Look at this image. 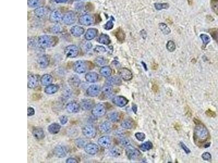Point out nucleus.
Returning <instances> with one entry per match:
<instances>
[{"label": "nucleus", "instance_id": "obj_44", "mask_svg": "<svg viewBox=\"0 0 218 163\" xmlns=\"http://www.w3.org/2000/svg\"><path fill=\"white\" fill-rule=\"evenodd\" d=\"M75 144L76 146L78 148H82L84 147L86 145V142L84 139L81 138H78L75 140Z\"/></svg>", "mask_w": 218, "mask_h": 163}, {"label": "nucleus", "instance_id": "obj_5", "mask_svg": "<svg viewBox=\"0 0 218 163\" xmlns=\"http://www.w3.org/2000/svg\"><path fill=\"white\" fill-rule=\"evenodd\" d=\"M64 52L68 58H75L78 55V48L74 45H70L65 48Z\"/></svg>", "mask_w": 218, "mask_h": 163}, {"label": "nucleus", "instance_id": "obj_60", "mask_svg": "<svg viewBox=\"0 0 218 163\" xmlns=\"http://www.w3.org/2000/svg\"><path fill=\"white\" fill-rule=\"evenodd\" d=\"M132 109H133V111H134V113H135V114L137 113V105H133V107H132Z\"/></svg>", "mask_w": 218, "mask_h": 163}, {"label": "nucleus", "instance_id": "obj_21", "mask_svg": "<svg viewBox=\"0 0 218 163\" xmlns=\"http://www.w3.org/2000/svg\"><path fill=\"white\" fill-rule=\"evenodd\" d=\"M84 78L87 82L95 83L98 81L99 75L95 72H89L85 75Z\"/></svg>", "mask_w": 218, "mask_h": 163}, {"label": "nucleus", "instance_id": "obj_59", "mask_svg": "<svg viewBox=\"0 0 218 163\" xmlns=\"http://www.w3.org/2000/svg\"><path fill=\"white\" fill-rule=\"evenodd\" d=\"M54 2L57 3H66L68 1V0H52Z\"/></svg>", "mask_w": 218, "mask_h": 163}, {"label": "nucleus", "instance_id": "obj_4", "mask_svg": "<svg viewBox=\"0 0 218 163\" xmlns=\"http://www.w3.org/2000/svg\"><path fill=\"white\" fill-rule=\"evenodd\" d=\"M73 70L78 74L84 73L87 70V63L81 60L76 61L73 64Z\"/></svg>", "mask_w": 218, "mask_h": 163}, {"label": "nucleus", "instance_id": "obj_38", "mask_svg": "<svg viewBox=\"0 0 218 163\" xmlns=\"http://www.w3.org/2000/svg\"><path fill=\"white\" fill-rule=\"evenodd\" d=\"M108 118L111 122H118L119 120V114L117 112H111L108 114Z\"/></svg>", "mask_w": 218, "mask_h": 163}, {"label": "nucleus", "instance_id": "obj_57", "mask_svg": "<svg viewBox=\"0 0 218 163\" xmlns=\"http://www.w3.org/2000/svg\"><path fill=\"white\" fill-rule=\"evenodd\" d=\"M206 114L207 115H208V117H215V113H214V111H211V110H210V109H208V110H207V111H206Z\"/></svg>", "mask_w": 218, "mask_h": 163}, {"label": "nucleus", "instance_id": "obj_39", "mask_svg": "<svg viewBox=\"0 0 218 163\" xmlns=\"http://www.w3.org/2000/svg\"><path fill=\"white\" fill-rule=\"evenodd\" d=\"M109 154L113 157H118L121 154V152L117 147H112L109 150Z\"/></svg>", "mask_w": 218, "mask_h": 163}, {"label": "nucleus", "instance_id": "obj_46", "mask_svg": "<svg viewBox=\"0 0 218 163\" xmlns=\"http://www.w3.org/2000/svg\"><path fill=\"white\" fill-rule=\"evenodd\" d=\"M166 48L170 52H172L176 50V45L173 41L171 40L169 41L166 45Z\"/></svg>", "mask_w": 218, "mask_h": 163}, {"label": "nucleus", "instance_id": "obj_45", "mask_svg": "<svg viewBox=\"0 0 218 163\" xmlns=\"http://www.w3.org/2000/svg\"><path fill=\"white\" fill-rule=\"evenodd\" d=\"M95 62H96V64L99 67H103V66L104 67L106 64L105 59L103 57H97L95 60Z\"/></svg>", "mask_w": 218, "mask_h": 163}, {"label": "nucleus", "instance_id": "obj_9", "mask_svg": "<svg viewBox=\"0 0 218 163\" xmlns=\"http://www.w3.org/2000/svg\"><path fill=\"white\" fill-rule=\"evenodd\" d=\"M53 153L56 157L63 158L67 156V149L63 146H56L53 150Z\"/></svg>", "mask_w": 218, "mask_h": 163}, {"label": "nucleus", "instance_id": "obj_40", "mask_svg": "<svg viewBox=\"0 0 218 163\" xmlns=\"http://www.w3.org/2000/svg\"><path fill=\"white\" fill-rule=\"evenodd\" d=\"M152 147H153V144L151 141H147L145 143H143L140 146V148L143 151H148V150H151Z\"/></svg>", "mask_w": 218, "mask_h": 163}, {"label": "nucleus", "instance_id": "obj_27", "mask_svg": "<svg viewBox=\"0 0 218 163\" xmlns=\"http://www.w3.org/2000/svg\"><path fill=\"white\" fill-rule=\"evenodd\" d=\"M52 76L49 74H44V75L41 77L40 79V82L41 84L44 86H48L49 85L51 84L52 83Z\"/></svg>", "mask_w": 218, "mask_h": 163}, {"label": "nucleus", "instance_id": "obj_26", "mask_svg": "<svg viewBox=\"0 0 218 163\" xmlns=\"http://www.w3.org/2000/svg\"><path fill=\"white\" fill-rule=\"evenodd\" d=\"M59 90V86L58 85L51 84L46 86L44 89V92L48 95H52L56 93Z\"/></svg>", "mask_w": 218, "mask_h": 163}, {"label": "nucleus", "instance_id": "obj_8", "mask_svg": "<svg viewBox=\"0 0 218 163\" xmlns=\"http://www.w3.org/2000/svg\"><path fill=\"white\" fill-rule=\"evenodd\" d=\"M84 151L87 154L92 156L95 155L99 152V146L94 143L87 144L84 147Z\"/></svg>", "mask_w": 218, "mask_h": 163}, {"label": "nucleus", "instance_id": "obj_52", "mask_svg": "<svg viewBox=\"0 0 218 163\" xmlns=\"http://www.w3.org/2000/svg\"><path fill=\"white\" fill-rule=\"evenodd\" d=\"M59 120H60V122L61 123V125H66V124L67 123V122H68V117H67V115H62V116L60 117Z\"/></svg>", "mask_w": 218, "mask_h": 163}, {"label": "nucleus", "instance_id": "obj_43", "mask_svg": "<svg viewBox=\"0 0 218 163\" xmlns=\"http://www.w3.org/2000/svg\"><path fill=\"white\" fill-rule=\"evenodd\" d=\"M119 143L122 145V146L126 147L127 148L129 147H130L131 146V144L130 141L129 140H128V139L124 138V137H122L120 140H119Z\"/></svg>", "mask_w": 218, "mask_h": 163}, {"label": "nucleus", "instance_id": "obj_50", "mask_svg": "<svg viewBox=\"0 0 218 163\" xmlns=\"http://www.w3.org/2000/svg\"><path fill=\"white\" fill-rule=\"evenodd\" d=\"M94 51L97 53H105L106 52V49L105 47L97 45L95 47Z\"/></svg>", "mask_w": 218, "mask_h": 163}, {"label": "nucleus", "instance_id": "obj_11", "mask_svg": "<svg viewBox=\"0 0 218 163\" xmlns=\"http://www.w3.org/2000/svg\"><path fill=\"white\" fill-rule=\"evenodd\" d=\"M66 110L69 113L76 114L78 113L81 108L80 105L75 101H72L67 103L66 105Z\"/></svg>", "mask_w": 218, "mask_h": 163}, {"label": "nucleus", "instance_id": "obj_37", "mask_svg": "<svg viewBox=\"0 0 218 163\" xmlns=\"http://www.w3.org/2000/svg\"><path fill=\"white\" fill-rule=\"evenodd\" d=\"M121 126L122 128L125 129H130L134 126V122L131 120L126 119L122 121Z\"/></svg>", "mask_w": 218, "mask_h": 163}, {"label": "nucleus", "instance_id": "obj_6", "mask_svg": "<svg viewBox=\"0 0 218 163\" xmlns=\"http://www.w3.org/2000/svg\"><path fill=\"white\" fill-rule=\"evenodd\" d=\"M82 133L84 137L88 139H92L96 137L97 131L94 127L91 125L85 126L82 129Z\"/></svg>", "mask_w": 218, "mask_h": 163}, {"label": "nucleus", "instance_id": "obj_33", "mask_svg": "<svg viewBox=\"0 0 218 163\" xmlns=\"http://www.w3.org/2000/svg\"><path fill=\"white\" fill-rule=\"evenodd\" d=\"M102 93L105 96L109 97L111 96L112 93L113 88L112 87V85L106 83L102 87Z\"/></svg>", "mask_w": 218, "mask_h": 163}, {"label": "nucleus", "instance_id": "obj_22", "mask_svg": "<svg viewBox=\"0 0 218 163\" xmlns=\"http://www.w3.org/2000/svg\"><path fill=\"white\" fill-rule=\"evenodd\" d=\"M37 62L39 67L41 69H45L49 64V58L47 55H41L38 58Z\"/></svg>", "mask_w": 218, "mask_h": 163}, {"label": "nucleus", "instance_id": "obj_32", "mask_svg": "<svg viewBox=\"0 0 218 163\" xmlns=\"http://www.w3.org/2000/svg\"><path fill=\"white\" fill-rule=\"evenodd\" d=\"M34 13L35 15L38 18H43L47 14L48 10L47 8H44L43 7H41L35 9Z\"/></svg>", "mask_w": 218, "mask_h": 163}, {"label": "nucleus", "instance_id": "obj_48", "mask_svg": "<svg viewBox=\"0 0 218 163\" xmlns=\"http://www.w3.org/2000/svg\"><path fill=\"white\" fill-rule=\"evenodd\" d=\"M200 38L202 39V40L203 41V43L204 46H206L207 45L210 41V39L209 38V36L204 34H201Z\"/></svg>", "mask_w": 218, "mask_h": 163}, {"label": "nucleus", "instance_id": "obj_41", "mask_svg": "<svg viewBox=\"0 0 218 163\" xmlns=\"http://www.w3.org/2000/svg\"><path fill=\"white\" fill-rule=\"evenodd\" d=\"M159 27L160 30L162 31L164 34L167 35L171 33V29L169 28L164 23H160L159 24Z\"/></svg>", "mask_w": 218, "mask_h": 163}, {"label": "nucleus", "instance_id": "obj_55", "mask_svg": "<svg viewBox=\"0 0 218 163\" xmlns=\"http://www.w3.org/2000/svg\"><path fill=\"white\" fill-rule=\"evenodd\" d=\"M35 114V111L34 108L32 107H29L27 109V115L29 117H31L34 115Z\"/></svg>", "mask_w": 218, "mask_h": 163}, {"label": "nucleus", "instance_id": "obj_1", "mask_svg": "<svg viewBox=\"0 0 218 163\" xmlns=\"http://www.w3.org/2000/svg\"><path fill=\"white\" fill-rule=\"evenodd\" d=\"M194 132V138L195 143L201 144L206 141L209 138V134L206 126L201 122L197 121Z\"/></svg>", "mask_w": 218, "mask_h": 163}, {"label": "nucleus", "instance_id": "obj_35", "mask_svg": "<svg viewBox=\"0 0 218 163\" xmlns=\"http://www.w3.org/2000/svg\"><path fill=\"white\" fill-rule=\"evenodd\" d=\"M115 34V36L116 37L117 39L120 42H123L125 40V33L123 31V30L121 29V28L117 29Z\"/></svg>", "mask_w": 218, "mask_h": 163}, {"label": "nucleus", "instance_id": "obj_17", "mask_svg": "<svg viewBox=\"0 0 218 163\" xmlns=\"http://www.w3.org/2000/svg\"><path fill=\"white\" fill-rule=\"evenodd\" d=\"M78 21L82 25L90 26L93 23V18L91 15L86 14L81 15L79 18Z\"/></svg>", "mask_w": 218, "mask_h": 163}, {"label": "nucleus", "instance_id": "obj_13", "mask_svg": "<svg viewBox=\"0 0 218 163\" xmlns=\"http://www.w3.org/2000/svg\"><path fill=\"white\" fill-rule=\"evenodd\" d=\"M39 83V77L34 74H29L28 75V87L34 89L38 86Z\"/></svg>", "mask_w": 218, "mask_h": 163}, {"label": "nucleus", "instance_id": "obj_18", "mask_svg": "<svg viewBox=\"0 0 218 163\" xmlns=\"http://www.w3.org/2000/svg\"><path fill=\"white\" fill-rule=\"evenodd\" d=\"M80 107L83 111H88L94 107V102L92 99H82L80 102Z\"/></svg>", "mask_w": 218, "mask_h": 163}, {"label": "nucleus", "instance_id": "obj_10", "mask_svg": "<svg viewBox=\"0 0 218 163\" xmlns=\"http://www.w3.org/2000/svg\"><path fill=\"white\" fill-rule=\"evenodd\" d=\"M126 154L128 158L130 160H135L140 157L141 153L139 151L134 147H129L126 150Z\"/></svg>", "mask_w": 218, "mask_h": 163}, {"label": "nucleus", "instance_id": "obj_58", "mask_svg": "<svg viewBox=\"0 0 218 163\" xmlns=\"http://www.w3.org/2000/svg\"><path fill=\"white\" fill-rule=\"evenodd\" d=\"M67 163H78V160L73 158H69L66 160Z\"/></svg>", "mask_w": 218, "mask_h": 163}, {"label": "nucleus", "instance_id": "obj_53", "mask_svg": "<svg viewBox=\"0 0 218 163\" xmlns=\"http://www.w3.org/2000/svg\"><path fill=\"white\" fill-rule=\"evenodd\" d=\"M52 32L54 33H58L60 32H61V30H62V28L61 26L59 25H56L55 26H54V27L52 28Z\"/></svg>", "mask_w": 218, "mask_h": 163}, {"label": "nucleus", "instance_id": "obj_20", "mask_svg": "<svg viewBox=\"0 0 218 163\" xmlns=\"http://www.w3.org/2000/svg\"><path fill=\"white\" fill-rule=\"evenodd\" d=\"M70 32L74 37H78L84 33V29L82 27L76 25L70 28Z\"/></svg>", "mask_w": 218, "mask_h": 163}, {"label": "nucleus", "instance_id": "obj_49", "mask_svg": "<svg viewBox=\"0 0 218 163\" xmlns=\"http://www.w3.org/2000/svg\"><path fill=\"white\" fill-rule=\"evenodd\" d=\"M114 20L113 19V17H111V20L108 21V22L106 23V24L104 25L105 29H106L107 31H109V30L112 29L113 26H114V23H113V20Z\"/></svg>", "mask_w": 218, "mask_h": 163}, {"label": "nucleus", "instance_id": "obj_28", "mask_svg": "<svg viewBox=\"0 0 218 163\" xmlns=\"http://www.w3.org/2000/svg\"><path fill=\"white\" fill-rule=\"evenodd\" d=\"M61 128L60 125L57 123H53L48 126V130L50 134H56L60 132Z\"/></svg>", "mask_w": 218, "mask_h": 163}, {"label": "nucleus", "instance_id": "obj_42", "mask_svg": "<svg viewBox=\"0 0 218 163\" xmlns=\"http://www.w3.org/2000/svg\"><path fill=\"white\" fill-rule=\"evenodd\" d=\"M154 7L157 10H160L163 9H168L169 8V3H156L154 4Z\"/></svg>", "mask_w": 218, "mask_h": 163}, {"label": "nucleus", "instance_id": "obj_51", "mask_svg": "<svg viewBox=\"0 0 218 163\" xmlns=\"http://www.w3.org/2000/svg\"><path fill=\"white\" fill-rule=\"evenodd\" d=\"M135 137L137 138V139L140 141H143L145 139V134L141 132H138L135 134Z\"/></svg>", "mask_w": 218, "mask_h": 163}, {"label": "nucleus", "instance_id": "obj_24", "mask_svg": "<svg viewBox=\"0 0 218 163\" xmlns=\"http://www.w3.org/2000/svg\"><path fill=\"white\" fill-rule=\"evenodd\" d=\"M98 34V30L96 28H91L87 31L84 35V38L87 40H92L96 38Z\"/></svg>", "mask_w": 218, "mask_h": 163}, {"label": "nucleus", "instance_id": "obj_2", "mask_svg": "<svg viewBox=\"0 0 218 163\" xmlns=\"http://www.w3.org/2000/svg\"><path fill=\"white\" fill-rule=\"evenodd\" d=\"M58 38L54 36L49 35H42L38 37V43L39 45L43 48L47 49L55 46Z\"/></svg>", "mask_w": 218, "mask_h": 163}, {"label": "nucleus", "instance_id": "obj_23", "mask_svg": "<svg viewBox=\"0 0 218 163\" xmlns=\"http://www.w3.org/2000/svg\"><path fill=\"white\" fill-rule=\"evenodd\" d=\"M62 17L63 16H62L61 13L58 10H56L53 11L50 15L49 20L51 22L56 23L59 22L61 19H62Z\"/></svg>", "mask_w": 218, "mask_h": 163}, {"label": "nucleus", "instance_id": "obj_61", "mask_svg": "<svg viewBox=\"0 0 218 163\" xmlns=\"http://www.w3.org/2000/svg\"><path fill=\"white\" fill-rule=\"evenodd\" d=\"M188 3H189L190 5H192V2H193L192 0H188Z\"/></svg>", "mask_w": 218, "mask_h": 163}, {"label": "nucleus", "instance_id": "obj_7", "mask_svg": "<svg viewBox=\"0 0 218 163\" xmlns=\"http://www.w3.org/2000/svg\"><path fill=\"white\" fill-rule=\"evenodd\" d=\"M76 20V15L74 12L70 11L67 12L63 16L62 20L63 22L67 25H71L75 22Z\"/></svg>", "mask_w": 218, "mask_h": 163}, {"label": "nucleus", "instance_id": "obj_12", "mask_svg": "<svg viewBox=\"0 0 218 163\" xmlns=\"http://www.w3.org/2000/svg\"><path fill=\"white\" fill-rule=\"evenodd\" d=\"M100 91V87L97 84H92L87 88L86 93L90 97H97L99 95Z\"/></svg>", "mask_w": 218, "mask_h": 163}, {"label": "nucleus", "instance_id": "obj_29", "mask_svg": "<svg viewBox=\"0 0 218 163\" xmlns=\"http://www.w3.org/2000/svg\"><path fill=\"white\" fill-rule=\"evenodd\" d=\"M28 6L31 8H38L44 5L45 0H28Z\"/></svg>", "mask_w": 218, "mask_h": 163}, {"label": "nucleus", "instance_id": "obj_25", "mask_svg": "<svg viewBox=\"0 0 218 163\" xmlns=\"http://www.w3.org/2000/svg\"><path fill=\"white\" fill-rule=\"evenodd\" d=\"M99 131L103 133H108L111 130V124L109 121L102 122L99 126Z\"/></svg>", "mask_w": 218, "mask_h": 163}, {"label": "nucleus", "instance_id": "obj_31", "mask_svg": "<svg viewBox=\"0 0 218 163\" xmlns=\"http://www.w3.org/2000/svg\"><path fill=\"white\" fill-rule=\"evenodd\" d=\"M99 73L102 76L108 78L112 74V69L109 66H104L100 69Z\"/></svg>", "mask_w": 218, "mask_h": 163}, {"label": "nucleus", "instance_id": "obj_36", "mask_svg": "<svg viewBox=\"0 0 218 163\" xmlns=\"http://www.w3.org/2000/svg\"><path fill=\"white\" fill-rule=\"evenodd\" d=\"M107 84H109L113 85H119L121 84V81L119 79V77L115 76V77H108V79L106 82Z\"/></svg>", "mask_w": 218, "mask_h": 163}, {"label": "nucleus", "instance_id": "obj_62", "mask_svg": "<svg viewBox=\"0 0 218 163\" xmlns=\"http://www.w3.org/2000/svg\"><path fill=\"white\" fill-rule=\"evenodd\" d=\"M75 1H79V0H75Z\"/></svg>", "mask_w": 218, "mask_h": 163}, {"label": "nucleus", "instance_id": "obj_34", "mask_svg": "<svg viewBox=\"0 0 218 163\" xmlns=\"http://www.w3.org/2000/svg\"><path fill=\"white\" fill-rule=\"evenodd\" d=\"M98 41L99 43L104 45H109L111 43L110 38L109 35L106 34H102L100 35Z\"/></svg>", "mask_w": 218, "mask_h": 163}, {"label": "nucleus", "instance_id": "obj_30", "mask_svg": "<svg viewBox=\"0 0 218 163\" xmlns=\"http://www.w3.org/2000/svg\"><path fill=\"white\" fill-rule=\"evenodd\" d=\"M68 83L70 86L74 87H78L81 83V81L78 77L76 76H72L68 79Z\"/></svg>", "mask_w": 218, "mask_h": 163}, {"label": "nucleus", "instance_id": "obj_56", "mask_svg": "<svg viewBox=\"0 0 218 163\" xmlns=\"http://www.w3.org/2000/svg\"><path fill=\"white\" fill-rule=\"evenodd\" d=\"M180 146H181V147L182 148V149H183V150L185 151V152H186V153L188 154V153H189L190 152V150L187 147V146H186V145L184 143H180Z\"/></svg>", "mask_w": 218, "mask_h": 163}, {"label": "nucleus", "instance_id": "obj_3", "mask_svg": "<svg viewBox=\"0 0 218 163\" xmlns=\"http://www.w3.org/2000/svg\"><path fill=\"white\" fill-rule=\"evenodd\" d=\"M106 112V109L103 103H99L97 105H94L93 108L92 109L91 113L94 117H103Z\"/></svg>", "mask_w": 218, "mask_h": 163}, {"label": "nucleus", "instance_id": "obj_54", "mask_svg": "<svg viewBox=\"0 0 218 163\" xmlns=\"http://www.w3.org/2000/svg\"><path fill=\"white\" fill-rule=\"evenodd\" d=\"M211 157H212L211 154H210L208 152H204L202 155V158L204 160H210L211 159Z\"/></svg>", "mask_w": 218, "mask_h": 163}, {"label": "nucleus", "instance_id": "obj_19", "mask_svg": "<svg viewBox=\"0 0 218 163\" xmlns=\"http://www.w3.org/2000/svg\"><path fill=\"white\" fill-rule=\"evenodd\" d=\"M32 135L37 140H42L45 138L44 132L41 127H34L32 130Z\"/></svg>", "mask_w": 218, "mask_h": 163}, {"label": "nucleus", "instance_id": "obj_47", "mask_svg": "<svg viewBox=\"0 0 218 163\" xmlns=\"http://www.w3.org/2000/svg\"><path fill=\"white\" fill-rule=\"evenodd\" d=\"M210 33L212 35L213 38L216 41V42L218 44V29L217 28H213L210 30Z\"/></svg>", "mask_w": 218, "mask_h": 163}, {"label": "nucleus", "instance_id": "obj_15", "mask_svg": "<svg viewBox=\"0 0 218 163\" xmlns=\"http://www.w3.org/2000/svg\"><path fill=\"white\" fill-rule=\"evenodd\" d=\"M119 75L121 79L125 81L131 80L133 78V74L131 71L127 68H122L118 71Z\"/></svg>", "mask_w": 218, "mask_h": 163}, {"label": "nucleus", "instance_id": "obj_16", "mask_svg": "<svg viewBox=\"0 0 218 163\" xmlns=\"http://www.w3.org/2000/svg\"><path fill=\"white\" fill-rule=\"evenodd\" d=\"M128 102L129 101L128 99H127L124 96H115L112 99V102L113 103L119 107H124L128 104Z\"/></svg>", "mask_w": 218, "mask_h": 163}, {"label": "nucleus", "instance_id": "obj_14", "mask_svg": "<svg viewBox=\"0 0 218 163\" xmlns=\"http://www.w3.org/2000/svg\"><path fill=\"white\" fill-rule=\"evenodd\" d=\"M112 143V140L110 137L104 135L100 137L98 140V144L99 145L104 148H109Z\"/></svg>", "mask_w": 218, "mask_h": 163}]
</instances>
